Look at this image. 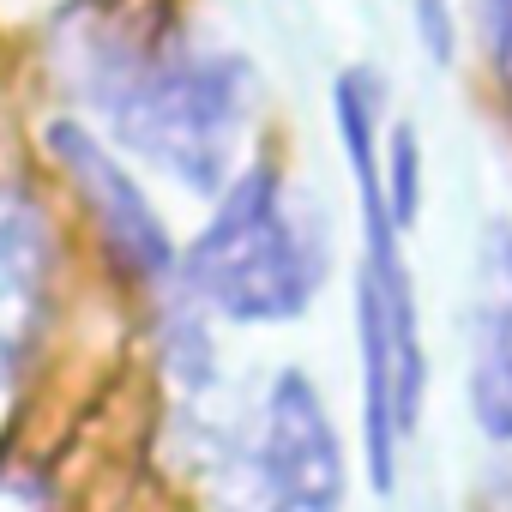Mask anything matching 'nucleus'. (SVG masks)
Segmentation results:
<instances>
[{"mask_svg":"<svg viewBox=\"0 0 512 512\" xmlns=\"http://www.w3.org/2000/svg\"><path fill=\"white\" fill-rule=\"evenodd\" d=\"M332 278L326 211L278 163H247L181 247V290L217 326H296Z\"/></svg>","mask_w":512,"mask_h":512,"instance_id":"obj_3","label":"nucleus"},{"mask_svg":"<svg viewBox=\"0 0 512 512\" xmlns=\"http://www.w3.org/2000/svg\"><path fill=\"white\" fill-rule=\"evenodd\" d=\"M350 440L308 368H278L217 458V512H344Z\"/></svg>","mask_w":512,"mask_h":512,"instance_id":"obj_4","label":"nucleus"},{"mask_svg":"<svg viewBox=\"0 0 512 512\" xmlns=\"http://www.w3.org/2000/svg\"><path fill=\"white\" fill-rule=\"evenodd\" d=\"M470 7H476V37H482L488 73L512 109V0H470Z\"/></svg>","mask_w":512,"mask_h":512,"instance_id":"obj_10","label":"nucleus"},{"mask_svg":"<svg viewBox=\"0 0 512 512\" xmlns=\"http://www.w3.org/2000/svg\"><path fill=\"white\" fill-rule=\"evenodd\" d=\"M79 91L97 133L133 151L193 199H217L247 169L253 67L187 37H97L79 61Z\"/></svg>","mask_w":512,"mask_h":512,"instance_id":"obj_2","label":"nucleus"},{"mask_svg":"<svg viewBox=\"0 0 512 512\" xmlns=\"http://www.w3.org/2000/svg\"><path fill=\"white\" fill-rule=\"evenodd\" d=\"M416 13H422V37H428L434 61H446V55H452V37H446V7H440V0H416Z\"/></svg>","mask_w":512,"mask_h":512,"instance_id":"obj_11","label":"nucleus"},{"mask_svg":"<svg viewBox=\"0 0 512 512\" xmlns=\"http://www.w3.org/2000/svg\"><path fill=\"white\" fill-rule=\"evenodd\" d=\"M386 217L398 223V235H410L422 217V133L410 121L386 133Z\"/></svg>","mask_w":512,"mask_h":512,"instance_id":"obj_9","label":"nucleus"},{"mask_svg":"<svg viewBox=\"0 0 512 512\" xmlns=\"http://www.w3.org/2000/svg\"><path fill=\"white\" fill-rule=\"evenodd\" d=\"M332 121L344 169L356 187L362 260H356V416H362V476L374 494H398L404 458L428 410V338L422 302L404 260V235L386 217V139H380V79L344 67L332 85Z\"/></svg>","mask_w":512,"mask_h":512,"instance_id":"obj_1","label":"nucleus"},{"mask_svg":"<svg viewBox=\"0 0 512 512\" xmlns=\"http://www.w3.org/2000/svg\"><path fill=\"white\" fill-rule=\"evenodd\" d=\"M0 512H73L61 464L25 446H0Z\"/></svg>","mask_w":512,"mask_h":512,"instance_id":"obj_8","label":"nucleus"},{"mask_svg":"<svg viewBox=\"0 0 512 512\" xmlns=\"http://www.w3.org/2000/svg\"><path fill=\"white\" fill-rule=\"evenodd\" d=\"M43 157L79 199V217H85L97 253L109 260V272L145 302L175 296L181 290V241L169 235L163 211L151 205V193L139 187L127 157L91 121H73V115H55L43 127Z\"/></svg>","mask_w":512,"mask_h":512,"instance_id":"obj_5","label":"nucleus"},{"mask_svg":"<svg viewBox=\"0 0 512 512\" xmlns=\"http://www.w3.org/2000/svg\"><path fill=\"white\" fill-rule=\"evenodd\" d=\"M61 302V229L43 193L0 169V410H13Z\"/></svg>","mask_w":512,"mask_h":512,"instance_id":"obj_6","label":"nucleus"},{"mask_svg":"<svg viewBox=\"0 0 512 512\" xmlns=\"http://www.w3.org/2000/svg\"><path fill=\"white\" fill-rule=\"evenodd\" d=\"M464 410L488 446H512V223L488 217L476 235L470 320H464Z\"/></svg>","mask_w":512,"mask_h":512,"instance_id":"obj_7","label":"nucleus"}]
</instances>
